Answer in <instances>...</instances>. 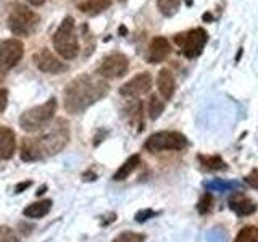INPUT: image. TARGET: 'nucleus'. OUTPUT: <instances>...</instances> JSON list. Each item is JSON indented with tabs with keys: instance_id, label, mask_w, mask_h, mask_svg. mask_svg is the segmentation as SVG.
<instances>
[{
	"instance_id": "1",
	"label": "nucleus",
	"mask_w": 258,
	"mask_h": 242,
	"mask_svg": "<svg viewBox=\"0 0 258 242\" xmlns=\"http://www.w3.org/2000/svg\"><path fill=\"white\" fill-rule=\"evenodd\" d=\"M108 94V84L103 78L91 75H81L67 86L63 92L64 108L68 113H81L87 110L92 103L100 100Z\"/></svg>"
},
{
	"instance_id": "2",
	"label": "nucleus",
	"mask_w": 258,
	"mask_h": 242,
	"mask_svg": "<svg viewBox=\"0 0 258 242\" xmlns=\"http://www.w3.org/2000/svg\"><path fill=\"white\" fill-rule=\"evenodd\" d=\"M34 139L44 157L55 155V153L61 152L70 142V126L64 119L58 118L52 125H47V129H44L42 134L34 137Z\"/></svg>"
},
{
	"instance_id": "3",
	"label": "nucleus",
	"mask_w": 258,
	"mask_h": 242,
	"mask_svg": "<svg viewBox=\"0 0 258 242\" xmlns=\"http://www.w3.org/2000/svg\"><path fill=\"white\" fill-rule=\"evenodd\" d=\"M53 45L55 50L61 58L64 60H73L76 58L79 53V42L76 36V28H75V20L71 16H67L58 29L53 34Z\"/></svg>"
},
{
	"instance_id": "4",
	"label": "nucleus",
	"mask_w": 258,
	"mask_h": 242,
	"mask_svg": "<svg viewBox=\"0 0 258 242\" xmlns=\"http://www.w3.org/2000/svg\"><path fill=\"white\" fill-rule=\"evenodd\" d=\"M55 111H56V100L52 97L45 103L37 105V107H32L24 111L20 116V126L28 133L39 131V129L50 125Z\"/></svg>"
},
{
	"instance_id": "5",
	"label": "nucleus",
	"mask_w": 258,
	"mask_h": 242,
	"mask_svg": "<svg viewBox=\"0 0 258 242\" xmlns=\"http://www.w3.org/2000/svg\"><path fill=\"white\" fill-rule=\"evenodd\" d=\"M37 23L39 16L21 4H15L8 16V28L16 36H29L36 29Z\"/></svg>"
},
{
	"instance_id": "6",
	"label": "nucleus",
	"mask_w": 258,
	"mask_h": 242,
	"mask_svg": "<svg viewBox=\"0 0 258 242\" xmlns=\"http://www.w3.org/2000/svg\"><path fill=\"white\" fill-rule=\"evenodd\" d=\"M185 145H187V139L184 134L177 131H160L149 136L144 147L150 153H157L163 150H182Z\"/></svg>"
},
{
	"instance_id": "7",
	"label": "nucleus",
	"mask_w": 258,
	"mask_h": 242,
	"mask_svg": "<svg viewBox=\"0 0 258 242\" xmlns=\"http://www.w3.org/2000/svg\"><path fill=\"white\" fill-rule=\"evenodd\" d=\"M207 40H208V34H207V31L202 28L179 32V34L174 36V42L179 45L182 55L187 56V58H196V56H199L202 50H204Z\"/></svg>"
},
{
	"instance_id": "8",
	"label": "nucleus",
	"mask_w": 258,
	"mask_h": 242,
	"mask_svg": "<svg viewBox=\"0 0 258 242\" xmlns=\"http://www.w3.org/2000/svg\"><path fill=\"white\" fill-rule=\"evenodd\" d=\"M129 68V60L123 53H110L102 60L99 67V76L103 79H115L121 78L127 73Z\"/></svg>"
},
{
	"instance_id": "9",
	"label": "nucleus",
	"mask_w": 258,
	"mask_h": 242,
	"mask_svg": "<svg viewBox=\"0 0 258 242\" xmlns=\"http://www.w3.org/2000/svg\"><path fill=\"white\" fill-rule=\"evenodd\" d=\"M24 45L18 39H5L0 42V70L8 71L23 58Z\"/></svg>"
},
{
	"instance_id": "10",
	"label": "nucleus",
	"mask_w": 258,
	"mask_h": 242,
	"mask_svg": "<svg viewBox=\"0 0 258 242\" xmlns=\"http://www.w3.org/2000/svg\"><path fill=\"white\" fill-rule=\"evenodd\" d=\"M32 60H34V65L44 73H52V75H58V73H63L67 71L68 67L64 65L58 56L53 55L48 48H40L39 52L34 53L32 56Z\"/></svg>"
},
{
	"instance_id": "11",
	"label": "nucleus",
	"mask_w": 258,
	"mask_h": 242,
	"mask_svg": "<svg viewBox=\"0 0 258 242\" xmlns=\"http://www.w3.org/2000/svg\"><path fill=\"white\" fill-rule=\"evenodd\" d=\"M152 87V76L150 73H139V75H136L134 78H131L127 81V83H124L123 86L119 87V94L123 97H131V99H134V97L141 95V94H145L149 92Z\"/></svg>"
},
{
	"instance_id": "12",
	"label": "nucleus",
	"mask_w": 258,
	"mask_h": 242,
	"mask_svg": "<svg viewBox=\"0 0 258 242\" xmlns=\"http://www.w3.org/2000/svg\"><path fill=\"white\" fill-rule=\"evenodd\" d=\"M171 52V45L166 37H155L150 42L149 52H147V60L150 63H160L163 62Z\"/></svg>"
},
{
	"instance_id": "13",
	"label": "nucleus",
	"mask_w": 258,
	"mask_h": 242,
	"mask_svg": "<svg viewBox=\"0 0 258 242\" xmlns=\"http://www.w3.org/2000/svg\"><path fill=\"white\" fill-rule=\"evenodd\" d=\"M157 86H158V92L160 95L163 97L165 100H171L174 91H176V81L171 70L163 68L158 71V76H157Z\"/></svg>"
},
{
	"instance_id": "14",
	"label": "nucleus",
	"mask_w": 258,
	"mask_h": 242,
	"mask_svg": "<svg viewBox=\"0 0 258 242\" xmlns=\"http://www.w3.org/2000/svg\"><path fill=\"white\" fill-rule=\"evenodd\" d=\"M16 147L15 133L10 128H0V158L8 160L13 157Z\"/></svg>"
},
{
	"instance_id": "15",
	"label": "nucleus",
	"mask_w": 258,
	"mask_h": 242,
	"mask_svg": "<svg viewBox=\"0 0 258 242\" xmlns=\"http://www.w3.org/2000/svg\"><path fill=\"white\" fill-rule=\"evenodd\" d=\"M229 208L232 210L234 213L237 216H250L253 215L256 210H258V205L255 204L253 200L250 199H245V197H232L229 200Z\"/></svg>"
},
{
	"instance_id": "16",
	"label": "nucleus",
	"mask_w": 258,
	"mask_h": 242,
	"mask_svg": "<svg viewBox=\"0 0 258 242\" xmlns=\"http://www.w3.org/2000/svg\"><path fill=\"white\" fill-rule=\"evenodd\" d=\"M20 155H21L23 161H37V160L44 158L42 152H40L34 137H31V139H23L21 149H20Z\"/></svg>"
},
{
	"instance_id": "17",
	"label": "nucleus",
	"mask_w": 258,
	"mask_h": 242,
	"mask_svg": "<svg viewBox=\"0 0 258 242\" xmlns=\"http://www.w3.org/2000/svg\"><path fill=\"white\" fill-rule=\"evenodd\" d=\"M127 116H129V123L133 126H137V129H142V119H144V103L139 99H133L127 103L126 107Z\"/></svg>"
},
{
	"instance_id": "18",
	"label": "nucleus",
	"mask_w": 258,
	"mask_h": 242,
	"mask_svg": "<svg viewBox=\"0 0 258 242\" xmlns=\"http://www.w3.org/2000/svg\"><path fill=\"white\" fill-rule=\"evenodd\" d=\"M52 208V200H39L36 204H31L29 207L24 208V216L28 218H44L48 212H50Z\"/></svg>"
},
{
	"instance_id": "19",
	"label": "nucleus",
	"mask_w": 258,
	"mask_h": 242,
	"mask_svg": "<svg viewBox=\"0 0 258 242\" xmlns=\"http://www.w3.org/2000/svg\"><path fill=\"white\" fill-rule=\"evenodd\" d=\"M197 160L200 161V166L207 169V171L226 169V163L220 155H204V153H200V155H197Z\"/></svg>"
},
{
	"instance_id": "20",
	"label": "nucleus",
	"mask_w": 258,
	"mask_h": 242,
	"mask_svg": "<svg viewBox=\"0 0 258 242\" xmlns=\"http://www.w3.org/2000/svg\"><path fill=\"white\" fill-rule=\"evenodd\" d=\"M141 165V157L139 155H133V157H129L123 165H121L118 168V171L113 174V179L115 181H123L126 179V177L131 174L134 169Z\"/></svg>"
},
{
	"instance_id": "21",
	"label": "nucleus",
	"mask_w": 258,
	"mask_h": 242,
	"mask_svg": "<svg viewBox=\"0 0 258 242\" xmlns=\"http://www.w3.org/2000/svg\"><path fill=\"white\" fill-rule=\"evenodd\" d=\"M111 4V0H86V2L79 4V8L84 13H99L103 8H107Z\"/></svg>"
},
{
	"instance_id": "22",
	"label": "nucleus",
	"mask_w": 258,
	"mask_h": 242,
	"mask_svg": "<svg viewBox=\"0 0 258 242\" xmlns=\"http://www.w3.org/2000/svg\"><path fill=\"white\" fill-rule=\"evenodd\" d=\"M163 110H165V102L158 99V95H152L147 103V111L150 119H157L163 113Z\"/></svg>"
},
{
	"instance_id": "23",
	"label": "nucleus",
	"mask_w": 258,
	"mask_h": 242,
	"mask_svg": "<svg viewBox=\"0 0 258 242\" xmlns=\"http://www.w3.org/2000/svg\"><path fill=\"white\" fill-rule=\"evenodd\" d=\"M234 242H258V228L256 226H245L242 228Z\"/></svg>"
},
{
	"instance_id": "24",
	"label": "nucleus",
	"mask_w": 258,
	"mask_h": 242,
	"mask_svg": "<svg viewBox=\"0 0 258 242\" xmlns=\"http://www.w3.org/2000/svg\"><path fill=\"white\" fill-rule=\"evenodd\" d=\"M157 5L160 8V12L165 16H173L179 10L181 0H157Z\"/></svg>"
},
{
	"instance_id": "25",
	"label": "nucleus",
	"mask_w": 258,
	"mask_h": 242,
	"mask_svg": "<svg viewBox=\"0 0 258 242\" xmlns=\"http://www.w3.org/2000/svg\"><path fill=\"white\" fill-rule=\"evenodd\" d=\"M205 188L207 189H212V191H231V189H236L239 188L237 183H231V181H223V179H213V181H207L205 183Z\"/></svg>"
},
{
	"instance_id": "26",
	"label": "nucleus",
	"mask_w": 258,
	"mask_h": 242,
	"mask_svg": "<svg viewBox=\"0 0 258 242\" xmlns=\"http://www.w3.org/2000/svg\"><path fill=\"white\" fill-rule=\"evenodd\" d=\"M212 208H213V197L210 192H205L197 202V212L200 215H207L212 212Z\"/></svg>"
},
{
	"instance_id": "27",
	"label": "nucleus",
	"mask_w": 258,
	"mask_h": 242,
	"mask_svg": "<svg viewBox=\"0 0 258 242\" xmlns=\"http://www.w3.org/2000/svg\"><path fill=\"white\" fill-rule=\"evenodd\" d=\"M145 236L141 232H133V231H126L121 232L119 236H116L113 239V242H144Z\"/></svg>"
},
{
	"instance_id": "28",
	"label": "nucleus",
	"mask_w": 258,
	"mask_h": 242,
	"mask_svg": "<svg viewBox=\"0 0 258 242\" xmlns=\"http://www.w3.org/2000/svg\"><path fill=\"white\" fill-rule=\"evenodd\" d=\"M0 242H20V239L10 226H0Z\"/></svg>"
},
{
	"instance_id": "29",
	"label": "nucleus",
	"mask_w": 258,
	"mask_h": 242,
	"mask_svg": "<svg viewBox=\"0 0 258 242\" xmlns=\"http://www.w3.org/2000/svg\"><path fill=\"white\" fill-rule=\"evenodd\" d=\"M153 216H157V212H153V210H150V208L141 210V212L136 213V221L137 223H144V221L150 220V218H153Z\"/></svg>"
},
{
	"instance_id": "30",
	"label": "nucleus",
	"mask_w": 258,
	"mask_h": 242,
	"mask_svg": "<svg viewBox=\"0 0 258 242\" xmlns=\"http://www.w3.org/2000/svg\"><path fill=\"white\" fill-rule=\"evenodd\" d=\"M245 183L250 188L258 189V169H253V171H250V174L245 176Z\"/></svg>"
},
{
	"instance_id": "31",
	"label": "nucleus",
	"mask_w": 258,
	"mask_h": 242,
	"mask_svg": "<svg viewBox=\"0 0 258 242\" xmlns=\"http://www.w3.org/2000/svg\"><path fill=\"white\" fill-rule=\"evenodd\" d=\"M7 103H8V92L5 89H0V113L7 108Z\"/></svg>"
},
{
	"instance_id": "32",
	"label": "nucleus",
	"mask_w": 258,
	"mask_h": 242,
	"mask_svg": "<svg viewBox=\"0 0 258 242\" xmlns=\"http://www.w3.org/2000/svg\"><path fill=\"white\" fill-rule=\"evenodd\" d=\"M31 184H32L31 181H23V183H20V184H16V188H15V192H23L24 189H28Z\"/></svg>"
},
{
	"instance_id": "33",
	"label": "nucleus",
	"mask_w": 258,
	"mask_h": 242,
	"mask_svg": "<svg viewBox=\"0 0 258 242\" xmlns=\"http://www.w3.org/2000/svg\"><path fill=\"white\" fill-rule=\"evenodd\" d=\"M121 2H124V0H121Z\"/></svg>"
}]
</instances>
